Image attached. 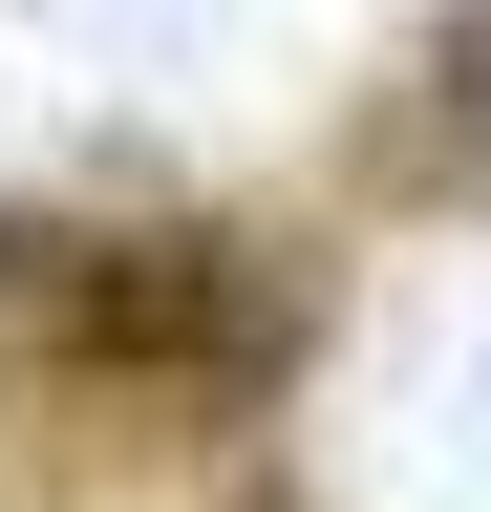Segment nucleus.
Returning <instances> with one entry per match:
<instances>
[{"label": "nucleus", "instance_id": "1", "mask_svg": "<svg viewBox=\"0 0 491 512\" xmlns=\"http://www.w3.org/2000/svg\"><path fill=\"white\" fill-rule=\"evenodd\" d=\"M43 342L107 384H214V363H278V278L235 235H43Z\"/></svg>", "mask_w": 491, "mask_h": 512}, {"label": "nucleus", "instance_id": "2", "mask_svg": "<svg viewBox=\"0 0 491 512\" xmlns=\"http://www.w3.org/2000/svg\"><path fill=\"white\" fill-rule=\"evenodd\" d=\"M427 128L491 171V0H449V22H427Z\"/></svg>", "mask_w": 491, "mask_h": 512}, {"label": "nucleus", "instance_id": "3", "mask_svg": "<svg viewBox=\"0 0 491 512\" xmlns=\"http://www.w3.org/2000/svg\"><path fill=\"white\" fill-rule=\"evenodd\" d=\"M22 256H43V235H22V214H0V278H22Z\"/></svg>", "mask_w": 491, "mask_h": 512}]
</instances>
